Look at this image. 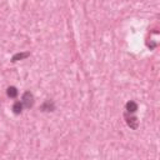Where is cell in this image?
Wrapping results in <instances>:
<instances>
[{"instance_id":"277c9868","label":"cell","mask_w":160,"mask_h":160,"mask_svg":"<svg viewBox=\"0 0 160 160\" xmlns=\"http://www.w3.org/2000/svg\"><path fill=\"white\" fill-rule=\"evenodd\" d=\"M125 108H126V111L128 113H135L138 110V104L135 101H128Z\"/></svg>"},{"instance_id":"7a4b0ae2","label":"cell","mask_w":160,"mask_h":160,"mask_svg":"<svg viewBox=\"0 0 160 160\" xmlns=\"http://www.w3.org/2000/svg\"><path fill=\"white\" fill-rule=\"evenodd\" d=\"M41 110L43 111H54L55 110V104L53 100H46L44 104L41 105Z\"/></svg>"},{"instance_id":"8992f818","label":"cell","mask_w":160,"mask_h":160,"mask_svg":"<svg viewBox=\"0 0 160 160\" xmlns=\"http://www.w3.org/2000/svg\"><path fill=\"white\" fill-rule=\"evenodd\" d=\"M23 103L21 101H16L14 105H13V111L16 114V115H19V114H21V111H23Z\"/></svg>"},{"instance_id":"6da1fadb","label":"cell","mask_w":160,"mask_h":160,"mask_svg":"<svg viewBox=\"0 0 160 160\" xmlns=\"http://www.w3.org/2000/svg\"><path fill=\"white\" fill-rule=\"evenodd\" d=\"M21 103H23V105L25 106V108L30 109L31 106L34 105V95L31 94L30 91L24 93V95H23V100H21Z\"/></svg>"},{"instance_id":"5b68a950","label":"cell","mask_w":160,"mask_h":160,"mask_svg":"<svg viewBox=\"0 0 160 160\" xmlns=\"http://www.w3.org/2000/svg\"><path fill=\"white\" fill-rule=\"evenodd\" d=\"M30 55V53H18V54H15L14 56H13V59H12V61H18V60H23V59H25V58H28Z\"/></svg>"},{"instance_id":"3957f363","label":"cell","mask_w":160,"mask_h":160,"mask_svg":"<svg viewBox=\"0 0 160 160\" xmlns=\"http://www.w3.org/2000/svg\"><path fill=\"white\" fill-rule=\"evenodd\" d=\"M125 118H126L128 125H129L131 129H136L138 125H139V121H138V119L135 118V116H128V115H125Z\"/></svg>"},{"instance_id":"52a82bcc","label":"cell","mask_w":160,"mask_h":160,"mask_svg":"<svg viewBox=\"0 0 160 160\" xmlns=\"http://www.w3.org/2000/svg\"><path fill=\"white\" fill-rule=\"evenodd\" d=\"M8 97L9 98H16V95H18V90H16V88L15 87H10V88H8Z\"/></svg>"}]
</instances>
